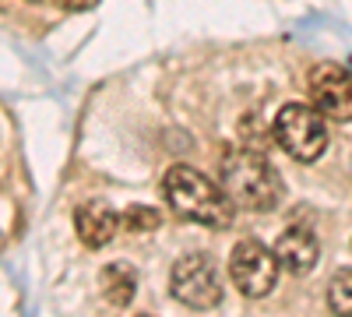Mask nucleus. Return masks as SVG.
I'll return each instance as SVG.
<instances>
[{
	"mask_svg": "<svg viewBox=\"0 0 352 317\" xmlns=\"http://www.w3.org/2000/svg\"><path fill=\"white\" fill-rule=\"evenodd\" d=\"M328 307L335 314H352V268L335 272V278L328 285Z\"/></svg>",
	"mask_w": 352,
	"mask_h": 317,
	"instance_id": "9d476101",
	"label": "nucleus"
},
{
	"mask_svg": "<svg viewBox=\"0 0 352 317\" xmlns=\"http://www.w3.org/2000/svg\"><path fill=\"white\" fill-rule=\"evenodd\" d=\"M275 257H278L282 268L303 275V272H310L317 265L320 243H317V237L310 233L307 226H289V229H282V237L275 240Z\"/></svg>",
	"mask_w": 352,
	"mask_h": 317,
	"instance_id": "6e6552de",
	"label": "nucleus"
},
{
	"mask_svg": "<svg viewBox=\"0 0 352 317\" xmlns=\"http://www.w3.org/2000/svg\"><path fill=\"white\" fill-rule=\"evenodd\" d=\"M162 197L169 201V208L197 226L208 229H226L232 226V215H236V205L229 201V194L208 180L204 173L190 169V166H169L162 177Z\"/></svg>",
	"mask_w": 352,
	"mask_h": 317,
	"instance_id": "f257e3e1",
	"label": "nucleus"
},
{
	"mask_svg": "<svg viewBox=\"0 0 352 317\" xmlns=\"http://www.w3.org/2000/svg\"><path fill=\"white\" fill-rule=\"evenodd\" d=\"M169 293L190 310H212L222 303V278L208 254H187L169 272Z\"/></svg>",
	"mask_w": 352,
	"mask_h": 317,
	"instance_id": "20e7f679",
	"label": "nucleus"
},
{
	"mask_svg": "<svg viewBox=\"0 0 352 317\" xmlns=\"http://www.w3.org/2000/svg\"><path fill=\"white\" fill-rule=\"evenodd\" d=\"M99 285H102V296L106 303L113 307H127L138 293V275L127 268V265H106L102 275H99Z\"/></svg>",
	"mask_w": 352,
	"mask_h": 317,
	"instance_id": "1a4fd4ad",
	"label": "nucleus"
},
{
	"mask_svg": "<svg viewBox=\"0 0 352 317\" xmlns=\"http://www.w3.org/2000/svg\"><path fill=\"white\" fill-rule=\"evenodd\" d=\"M74 229H78V240L85 247H106L113 237H116V229H120V215H116L106 201H85V205L74 212Z\"/></svg>",
	"mask_w": 352,
	"mask_h": 317,
	"instance_id": "0eeeda50",
	"label": "nucleus"
},
{
	"mask_svg": "<svg viewBox=\"0 0 352 317\" xmlns=\"http://www.w3.org/2000/svg\"><path fill=\"white\" fill-rule=\"evenodd\" d=\"M219 187L229 194L232 205L247 212H272L285 194L275 166L254 149H229L222 155Z\"/></svg>",
	"mask_w": 352,
	"mask_h": 317,
	"instance_id": "f03ea898",
	"label": "nucleus"
},
{
	"mask_svg": "<svg viewBox=\"0 0 352 317\" xmlns=\"http://www.w3.org/2000/svg\"><path fill=\"white\" fill-rule=\"evenodd\" d=\"M120 226L131 229V233H152V229L162 226V215L148 205H131L124 215H120Z\"/></svg>",
	"mask_w": 352,
	"mask_h": 317,
	"instance_id": "9b49d317",
	"label": "nucleus"
},
{
	"mask_svg": "<svg viewBox=\"0 0 352 317\" xmlns=\"http://www.w3.org/2000/svg\"><path fill=\"white\" fill-rule=\"evenodd\" d=\"M278 268L282 265H278L275 250H268L261 240H240L229 254V278L250 300H261L275 289Z\"/></svg>",
	"mask_w": 352,
	"mask_h": 317,
	"instance_id": "39448f33",
	"label": "nucleus"
},
{
	"mask_svg": "<svg viewBox=\"0 0 352 317\" xmlns=\"http://www.w3.org/2000/svg\"><path fill=\"white\" fill-rule=\"evenodd\" d=\"M275 141L282 145L285 155H292L296 162H314L324 155L328 149V127L324 117L307 106V102H289L275 113V127H272Z\"/></svg>",
	"mask_w": 352,
	"mask_h": 317,
	"instance_id": "7ed1b4c3",
	"label": "nucleus"
},
{
	"mask_svg": "<svg viewBox=\"0 0 352 317\" xmlns=\"http://www.w3.org/2000/svg\"><path fill=\"white\" fill-rule=\"evenodd\" d=\"M307 92H310V106L328 117L335 124H349L352 120V74L338 64H317L307 74Z\"/></svg>",
	"mask_w": 352,
	"mask_h": 317,
	"instance_id": "423d86ee",
	"label": "nucleus"
},
{
	"mask_svg": "<svg viewBox=\"0 0 352 317\" xmlns=\"http://www.w3.org/2000/svg\"><path fill=\"white\" fill-rule=\"evenodd\" d=\"M96 4H99V0H64L67 11H92Z\"/></svg>",
	"mask_w": 352,
	"mask_h": 317,
	"instance_id": "f8f14e48",
	"label": "nucleus"
}]
</instances>
